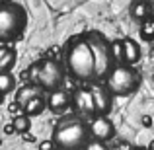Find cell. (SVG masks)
I'll use <instances>...</instances> for the list:
<instances>
[{"label": "cell", "instance_id": "cell-22", "mask_svg": "<svg viewBox=\"0 0 154 150\" xmlns=\"http://www.w3.org/2000/svg\"><path fill=\"white\" fill-rule=\"evenodd\" d=\"M143 125H146V127H150L152 125V119L148 115H143Z\"/></svg>", "mask_w": 154, "mask_h": 150}, {"label": "cell", "instance_id": "cell-7", "mask_svg": "<svg viewBox=\"0 0 154 150\" xmlns=\"http://www.w3.org/2000/svg\"><path fill=\"white\" fill-rule=\"evenodd\" d=\"M90 135L98 140H109L115 135V127L113 123L107 119V115H98L92 119L90 123Z\"/></svg>", "mask_w": 154, "mask_h": 150}, {"label": "cell", "instance_id": "cell-8", "mask_svg": "<svg viewBox=\"0 0 154 150\" xmlns=\"http://www.w3.org/2000/svg\"><path fill=\"white\" fill-rule=\"evenodd\" d=\"M72 105H74L76 113H80V115H92V113H96L92 90H76L74 96H72Z\"/></svg>", "mask_w": 154, "mask_h": 150}, {"label": "cell", "instance_id": "cell-2", "mask_svg": "<svg viewBox=\"0 0 154 150\" xmlns=\"http://www.w3.org/2000/svg\"><path fill=\"white\" fill-rule=\"evenodd\" d=\"M88 133L90 129L78 119L63 121L53 131V142L60 150H80L88 142Z\"/></svg>", "mask_w": 154, "mask_h": 150}, {"label": "cell", "instance_id": "cell-3", "mask_svg": "<svg viewBox=\"0 0 154 150\" xmlns=\"http://www.w3.org/2000/svg\"><path fill=\"white\" fill-rule=\"evenodd\" d=\"M29 80L31 84H37L41 90L53 92L59 90L64 82V70L59 60L55 59H45L41 63H35L29 68Z\"/></svg>", "mask_w": 154, "mask_h": 150}, {"label": "cell", "instance_id": "cell-26", "mask_svg": "<svg viewBox=\"0 0 154 150\" xmlns=\"http://www.w3.org/2000/svg\"><path fill=\"white\" fill-rule=\"evenodd\" d=\"M133 150H143V148H133Z\"/></svg>", "mask_w": 154, "mask_h": 150}, {"label": "cell", "instance_id": "cell-12", "mask_svg": "<svg viewBox=\"0 0 154 150\" xmlns=\"http://www.w3.org/2000/svg\"><path fill=\"white\" fill-rule=\"evenodd\" d=\"M37 96H43V90L37 86V84H27V86L20 88V92L16 94V103H18L20 107H23L29 99L37 98Z\"/></svg>", "mask_w": 154, "mask_h": 150}, {"label": "cell", "instance_id": "cell-4", "mask_svg": "<svg viewBox=\"0 0 154 150\" xmlns=\"http://www.w3.org/2000/svg\"><path fill=\"white\" fill-rule=\"evenodd\" d=\"M26 22V12L20 4L2 2L0 4V41H12L22 37Z\"/></svg>", "mask_w": 154, "mask_h": 150}, {"label": "cell", "instance_id": "cell-20", "mask_svg": "<svg viewBox=\"0 0 154 150\" xmlns=\"http://www.w3.org/2000/svg\"><path fill=\"white\" fill-rule=\"evenodd\" d=\"M84 150H109V148L103 144V140L94 139V140H88L86 146H84Z\"/></svg>", "mask_w": 154, "mask_h": 150}, {"label": "cell", "instance_id": "cell-16", "mask_svg": "<svg viewBox=\"0 0 154 150\" xmlns=\"http://www.w3.org/2000/svg\"><path fill=\"white\" fill-rule=\"evenodd\" d=\"M14 131L16 133H27L31 129V119H29V115H26V113H22V115H18L14 119Z\"/></svg>", "mask_w": 154, "mask_h": 150}, {"label": "cell", "instance_id": "cell-1", "mask_svg": "<svg viewBox=\"0 0 154 150\" xmlns=\"http://www.w3.org/2000/svg\"><path fill=\"white\" fill-rule=\"evenodd\" d=\"M66 64L74 78L78 80L94 78V53H92L88 39H76L70 43L66 51Z\"/></svg>", "mask_w": 154, "mask_h": 150}, {"label": "cell", "instance_id": "cell-19", "mask_svg": "<svg viewBox=\"0 0 154 150\" xmlns=\"http://www.w3.org/2000/svg\"><path fill=\"white\" fill-rule=\"evenodd\" d=\"M140 33H143V37H146V39L154 37V20H144L143 27H140Z\"/></svg>", "mask_w": 154, "mask_h": 150}, {"label": "cell", "instance_id": "cell-10", "mask_svg": "<svg viewBox=\"0 0 154 150\" xmlns=\"http://www.w3.org/2000/svg\"><path fill=\"white\" fill-rule=\"evenodd\" d=\"M109 94H111V92L102 88V86H94L92 88L96 113H100V115H107L109 113V109H111V98H109Z\"/></svg>", "mask_w": 154, "mask_h": 150}, {"label": "cell", "instance_id": "cell-6", "mask_svg": "<svg viewBox=\"0 0 154 150\" xmlns=\"http://www.w3.org/2000/svg\"><path fill=\"white\" fill-rule=\"evenodd\" d=\"M88 43L94 53V78L102 80L113 70V55H111V43H107L100 33H90Z\"/></svg>", "mask_w": 154, "mask_h": 150}, {"label": "cell", "instance_id": "cell-5", "mask_svg": "<svg viewBox=\"0 0 154 150\" xmlns=\"http://www.w3.org/2000/svg\"><path fill=\"white\" fill-rule=\"evenodd\" d=\"M140 86V74L127 64H117L107 74V90L111 96H131Z\"/></svg>", "mask_w": 154, "mask_h": 150}, {"label": "cell", "instance_id": "cell-25", "mask_svg": "<svg viewBox=\"0 0 154 150\" xmlns=\"http://www.w3.org/2000/svg\"><path fill=\"white\" fill-rule=\"evenodd\" d=\"M150 55H152V57H154V49H152V51H150Z\"/></svg>", "mask_w": 154, "mask_h": 150}, {"label": "cell", "instance_id": "cell-9", "mask_svg": "<svg viewBox=\"0 0 154 150\" xmlns=\"http://www.w3.org/2000/svg\"><path fill=\"white\" fill-rule=\"evenodd\" d=\"M70 101H72V96L68 92H64L63 88H59V90L49 92V96H47V107L55 113H60L70 105Z\"/></svg>", "mask_w": 154, "mask_h": 150}, {"label": "cell", "instance_id": "cell-14", "mask_svg": "<svg viewBox=\"0 0 154 150\" xmlns=\"http://www.w3.org/2000/svg\"><path fill=\"white\" fill-rule=\"evenodd\" d=\"M45 107H47V99L43 98V96H37V98L29 99L26 105H23V111H26V115L31 117V115H39Z\"/></svg>", "mask_w": 154, "mask_h": 150}, {"label": "cell", "instance_id": "cell-11", "mask_svg": "<svg viewBox=\"0 0 154 150\" xmlns=\"http://www.w3.org/2000/svg\"><path fill=\"white\" fill-rule=\"evenodd\" d=\"M121 43H123V63L127 66H131L140 59V47L133 39H123Z\"/></svg>", "mask_w": 154, "mask_h": 150}, {"label": "cell", "instance_id": "cell-18", "mask_svg": "<svg viewBox=\"0 0 154 150\" xmlns=\"http://www.w3.org/2000/svg\"><path fill=\"white\" fill-rule=\"evenodd\" d=\"M111 55H113V60H117L121 64V60H123V43H121V39H115L111 43Z\"/></svg>", "mask_w": 154, "mask_h": 150}, {"label": "cell", "instance_id": "cell-17", "mask_svg": "<svg viewBox=\"0 0 154 150\" xmlns=\"http://www.w3.org/2000/svg\"><path fill=\"white\" fill-rule=\"evenodd\" d=\"M146 16H148V6L144 2H135V4H133V18L144 20Z\"/></svg>", "mask_w": 154, "mask_h": 150}, {"label": "cell", "instance_id": "cell-15", "mask_svg": "<svg viewBox=\"0 0 154 150\" xmlns=\"http://www.w3.org/2000/svg\"><path fill=\"white\" fill-rule=\"evenodd\" d=\"M16 88V78L12 72H0V96L10 94Z\"/></svg>", "mask_w": 154, "mask_h": 150}, {"label": "cell", "instance_id": "cell-23", "mask_svg": "<svg viewBox=\"0 0 154 150\" xmlns=\"http://www.w3.org/2000/svg\"><path fill=\"white\" fill-rule=\"evenodd\" d=\"M150 150H154V142H150Z\"/></svg>", "mask_w": 154, "mask_h": 150}, {"label": "cell", "instance_id": "cell-24", "mask_svg": "<svg viewBox=\"0 0 154 150\" xmlns=\"http://www.w3.org/2000/svg\"><path fill=\"white\" fill-rule=\"evenodd\" d=\"M53 150H60V148H59V146H55V148H53Z\"/></svg>", "mask_w": 154, "mask_h": 150}, {"label": "cell", "instance_id": "cell-21", "mask_svg": "<svg viewBox=\"0 0 154 150\" xmlns=\"http://www.w3.org/2000/svg\"><path fill=\"white\" fill-rule=\"evenodd\" d=\"M55 148V142H53V139L51 140H43L41 144H39V150H53Z\"/></svg>", "mask_w": 154, "mask_h": 150}, {"label": "cell", "instance_id": "cell-13", "mask_svg": "<svg viewBox=\"0 0 154 150\" xmlns=\"http://www.w3.org/2000/svg\"><path fill=\"white\" fill-rule=\"evenodd\" d=\"M16 64V51L12 47H0V72H10Z\"/></svg>", "mask_w": 154, "mask_h": 150}]
</instances>
